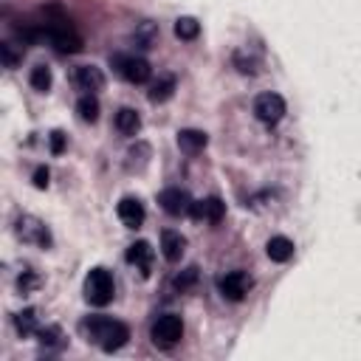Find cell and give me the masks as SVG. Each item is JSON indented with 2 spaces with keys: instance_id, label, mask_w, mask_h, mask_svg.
<instances>
[{
  "instance_id": "29",
  "label": "cell",
  "mask_w": 361,
  "mask_h": 361,
  "mask_svg": "<svg viewBox=\"0 0 361 361\" xmlns=\"http://www.w3.org/2000/svg\"><path fill=\"white\" fill-rule=\"evenodd\" d=\"M62 149H65V133L62 130H54L51 133V152L54 155H62Z\"/></svg>"
},
{
  "instance_id": "24",
  "label": "cell",
  "mask_w": 361,
  "mask_h": 361,
  "mask_svg": "<svg viewBox=\"0 0 361 361\" xmlns=\"http://www.w3.org/2000/svg\"><path fill=\"white\" fill-rule=\"evenodd\" d=\"M14 327L23 333V336H31V333H37L39 327H37V310L34 307H25V310H20L17 316H14Z\"/></svg>"
},
{
  "instance_id": "26",
  "label": "cell",
  "mask_w": 361,
  "mask_h": 361,
  "mask_svg": "<svg viewBox=\"0 0 361 361\" xmlns=\"http://www.w3.org/2000/svg\"><path fill=\"white\" fill-rule=\"evenodd\" d=\"M37 338H39L42 347H56L59 338H62V333L56 327H45V330H37Z\"/></svg>"
},
{
  "instance_id": "31",
  "label": "cell",
  "mask_w": 361,
  "mask_h": 361,
  "mask_svg": "<svg viewBox=\"0 0 361 361\" xmlns=\"http://www.w3.org/2000/svg\"><path fill=\"white\" fill-rule=\"evenodd\" d=\"M34 285H37V276H34V274H25V276H20V282H17V288H20L23 293H25V290H31Z\"/></svg>"
},
{
  "instance_id": "8",
  "label": "cell",
  "mask_w": 361,
  "mask_h": 361,
  "mask_svg": "<svg viewBox=\"0 0 361 361\" xmlns=\"http://www.w3.org/2000/svg\"><path fill=\"white\" fill-rule=\"evenodd\" d=\"M158 203H161V209H164L166 214L180 217V214H189V212H192V203H195V200L189 197L186 189H180V186H166V189H161Z\"/></svg>"
},
{
  "instance_id": "10",
  "label": "cell",
  "mask_w": 361,
  "mask_h": 361,
  "mask_svg": "<svg viewBox=\"0 0 361 361\" xmlns=\"http://www.w3.org/2000/svg\"><path fill=\"white\" fill-rule=\"evenodd\" d=\"M73 85H76L79 90H85V93H96V90L104 87V73H102V68H96V65H79V68L73 71Z\"/></svg>"
},
{
  "instance_id": "3",
  "label": "cell",
  "mask_w": 361,
  "mask_h": 361,
  "mask_svg": "<svg viewBox=\"0 0 361 361\" xmlns=\"http://www.w3.org/2000/svg\"><path fill=\"white\" fill-rule=\"evenodd\" d=\"M113 296H116L113 274L107 268H90L85 276V299L96 307H104L113 302Z\"/></svg>"
},
{
  "instance_id": "11",
  "label": "cell",
  "mask_w": 361,
  "mask_h": 361,
  "mask_svg": "<svg viewBox=\"0 0 361 361\" xmlns=\"http://www.w3.org/2000/svg\"><path fill=\"white\" fill-rule=\"evenodd\" d=\"M195 220H209V223H220L226 217V203L220 197H206V200H195L192 203V212H189Z\"/></svg>"
},
{
  "instance_id": "17",
  "label": "cell",
  "mask_w": 361,
  "mask_h": 361,
  "mask_svg": "<svg viewBox=\"0 0 361 361\" xmlns=\"http://www.w3.org/2000/svg\"><path fill=\"white\" fill-rule=\"evenodd\" d=\"M175 76L172 73H161L155 82H152V87H149V102H155V104H161V102H166V99H172V93H175Z\"/></svg>"
},
{
  "instance_id": "2",
  "label": "cell",
  "mask_w": 361,
  "mask_h": 361,
  "mask_svg": "<svg viewBox=\"0 0 361 361\" xmlns=\"http://www.w3.org/2000/svg\"><path fill=\"white\" fill-rule=\"evenodd\" d=\"M42 34L48 37V42H51L59 54H76V51H82V37L76 34L73 23H71L65 14H59V8H56V6L45 8Z\"/></svg>"
},
{
  "instance_id": "7",
  "label": "cell",
  "mask_w": 361,
  "mask_h": 361,
  "mask_svg": "<svg viewBox=\"0 0 361 361\" xmlns=\"http://www.w3.org/2000/svg\"><path fill=\"white\" fill-rule=\"evenodd\" d=\"M254 116H257L262 124H276V121H282V116H285V99H282L279 93H274V90L259 93V96L254 99Z\"/></svg>"
},
{
  "instance_id": "20",
  "label": "cell",
  "mask_w": 361,
  "mask_h": 361,
  "mask_svg": "<svg viewBox=\"0 0 361 361\" xmlns=\"http://www.w3.org/2000/svg\"><path fill=\"white\" fill-rule=\"evenodd\" d=\"M147 161H149V144L138 141L135 147L127 149V169H130V172H141V169L147 166Z\"/></svg>"
},
{
  "instance_id": "6",
  "label": "cell",
  "mask_w": 361,
  "mask_h": 361,
  "mask_svg": "<svg viewBox=\"0 0 361 361\" xmlns=\"http://www.w3.org/2000/svg\"><path fill=\"white\" fill-rule=\"evenodd\" d=\"M14 234L23 240V243H31V245H39V248H51L54 237L48 231V226L31 214H20L17 223H14Z\"/></svg>"
},
{
  "instance_id": "30",
  "label": "cell",
  "mask_w": 361,
  "mask_h": 361,
  "mask_svg": "<svg viewBox=\"0 0 361 361\" xmlns=\"http://www.w3.org/2000/svg\"><path fill=\"white\" fill-rule=\"evenodd\" d=\"M48 178H51V175H48L45 166H37V169H34V186H37V189H48Z\"/></svg>"
},
{
  "instance_id": "16",
  "label": "cell",
  "mask_w": 361,
  "mask_h": 361,
  "mask_svg": "<svg viewBox=\"0 0 361 361\" xmlns=\"http://www.w3.org/2000/svg\"><path fill=\"white\" fill-rule=\"evenodd\" d=\"M265 254H268V259H271V262H288V259L293 257V243H290L288 237L276 234V237H271V240H268Z\"/></svg>"
},
{
  "instance_id": "27",
  "label": "cell",
  "mask_w": 361,
  "mask_h": 361,
  "mask_svg": "<svg viewBox=\"0 0 361 361\" xmlns=\"http://www.w3.org/2000/svg\"><path fill=\"white\" fill-rule=\"evenodd\" d=\"M0 56H3V65L6 68H17V62H20V56L11 48V42H0Z\"/></svg>"
},
{
  "instance_id": "25",
  "label": "cell",
  "mask_w": 361,
  "mask_h": 361,
  "mask_svg": "<svg viewBox=\"0 0 361 361\" xmlns=\"http://www.w3.org/2000/svg\"><path fill=\"white\" fill-rule=\"evenodd\" d=\"M195 279H197V268H195V265H189L183 274H178V276H175V288H178V290H189V288L195 285Z\"/></svg>"
},
{
  "instance_id": "14",
  "label": "cell",
  "mask_w": 361,
  "mask_h": 361,
  "mask_svg": "<svg viewBox=\"0 0 361 361\" xmlns=\"http://www.w3.org/2000/svg\"><path fill=\"white\" fill-rule=\"evenodd\" d=\"M183 251H186V237L180 231H172V228L161 231V254L166 262H180Z\"/></svg>"
},
{
  "instance_id": "1",
  "label": "cell",
  "mask_w": 361,
  "mask_h": 361,
  "mask_svg": "<svg viewBox=\"0 0 361 361\" xmlns=\"http://www.w3.org/2000/svg\"><path fill=\"white\" fill-rule=\"evenodd\" d=\"M82 330L87 333V338L93 344H99L104 353H116L127 344L130 338V327L124 322H116L110 316H90L82 322Z\"/></svg>"
},
{
  "instance_id": "5",
  "label": "cell",
  "mask_w": 361,
  "mask_h": 361,
  "mask_svg": "<svg viewBox=\"0 0 361 361\" xmlns=\"http://www.w3.org/2000/svg\"><path fill=\"white\" fill-rule=\"evenodd\" d=\"M110 65L116 68V73L133 85H144L149 76H152V68L144 56H133V54H113L110 56Z\"/></svg>"
},
{
  "instance_id": "4",
  "label": "cell",
  "mask_w": 361,
  "mask_h": 361,
  "mask_svg": "<svg viewBox=\"0 0 361 361\" xmlns=\"http://www.w3.org/2000/svg\"><path fill=\"white\" fill-rule=\"evenodd\" d=\"M149 336H152V344H155V347H164V350L175 347V344L183 338V322H180V316H175V313H161V316L152 322Z\"/></svg>"
},
{
  "instance_id": "18",
  "label": "cell",
  "mask_w": 361,
  "mask_h": 361,
  "mask_svg": "<svg viewBox=\"0 0 361 361\" xmlns=\"http://www.w3.org/2000/svg\"><path fill=\"white\" fill-rule=\"evenodd\" d=\"M116 130H118L121 135H138V130H141V116H138L133 107H121V110L116 113Z\"/></svg>"
},
{
  "instance_id": "19",
  "label": "cell",
  "mask_w": 361,
  "mask_h": 361,
  "mask_svg": "<svg viewBox=\"0 0 361 361\" xmlns=\"http://www.w3.org/2000/svg\"><path fill=\"white\" fill-rule=\"evenodd\" d=\"M76 113H79V118L87 121V124L99 121V99H96V93H82L79 102H76Z\"/></svg>"
},
{
  "instance_id": "9",
  "label": "cell",
  "mask_w": 361,
  "mask_h": 361,
  "mask_svg": "<svg viewBox=\"0 0 361 361\" xmlns=\"http://www.w3.org/2000/svg\"><path fill=\"white\" fill-rule=\"evenodd\" d=\"M217 288H220V293H223L228 302H240V299L248 293L251 279H248L245 271H228V274H223V276L217 279Z\"/></svg>"
},
{
  "instance_id": "23",
  "label": "cell",
  "mask_w": 361,
  "mask_h": 361,
  "mask_svg": "<svg viewBox=\"0 0 361 361\" xmlns=\"http://www.w3.org/2000/svg\"><path fill=\"white\" fill-rule=\"evenodd\" d=\"M197 34H200V23H197L195 17H178V20H175V37H178V39H186V42H189V39H195Z\"/></svg>"
},
{
  "instance_id": "12",
  "label": "cell",
  "mask_w": 361,
  "mask_h": 361,
  "mask_svg": "<svg viewBox=\"0 0 361 361\" xmlns=\"http://www.w3.org/2000/svg\"><path fill=\"white\" fill-rule=\"evenodd\" d=\"M116 214H118V220H121L127 228H138V226L144 223V217H147L144 203H141L138 197H121L118 206H116Z\"/></svg>"
},
{
  "instance_id": "15",
  "label": "cell",
  "mask_w": 361,
  "mask_h": 361,
  "mask_svg": "<svg viewBox=\"0 0 361 361\" xmlns=\"http://www.w3.org/2000/svg\"><path fill=\"white\" fill-rule=\"evenodd\" d=\"M206 144H209V135H206L203 130H192V127H186V130L178 133V147H180V152H186V155H197V152H203Z\"/></svg>"
},
{
  "instance_id": "22",
  "label": "cell",
  "mask_w": 361,
  "mask_h": 361,
  "mask_svg": "<svg viewBox=\"0 0 361 361\" xmlns=\"http://www.w3.org/2000/svg\"><path fill=\"white\" fill-rule=\"evenodd\" d=\"M135 42L141 45V48H149L155 39H158V25L152 23V20H141L138 25H135Z\"/></svg>"
},
{
  "instance_id": "13",
  "label": "cell",
  "mask_w": 361,
  "mask_h": 361,
  "mask_svg": "<svg viewBox=\"0 0 361 361\" xmlns=\"http://www.w3.org/2000/svg\"><path fill=\"white\" fill-rule=\"evenodd\" d=\"M127 262L130 265H135L138 271H141V276H149V268H152V245L147 243V240H135L130 248H127Z\"/></svg>"
},
{
  "instance_id": "28",
  "label": "cell",
  "mask_w": 361,
  "mask_h": 361,
  "mask_svg": "<svg viewBox=\"0 0 361 361\" xmlns=\"http://www.w3.org/2000/svg\"><path fill=\"white\" fill-rule=\"evenodd\" d=\"M234 65H237V71H240V73H248V76H254V73H257V62H254L251 56L245 59L243 54H234Z\"/></svg>"
},
{
  "instance_id": "21",
  "label": "cell",
  "mask_w": 361,
  "mask_h": 361,
  "mask_svg": "<svg viewBox=\"0 0 361 361\" xmlns=\"http://www.w3.org/2000/svg\"><path fill=\"white\" fill-rule=\"evenodd\" d=\"M28 85H31L34 90H39V93H48V90H51V85H54L51 68H45V65H34V68H31V73H28Z\"/></svg>"
}]
</instances>
